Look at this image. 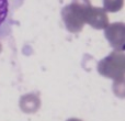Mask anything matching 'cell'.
<instances>
[{"instance_id":"1","label":"cell","mask_w":125,"mask_h":121,"mask_svg":"<svg viewBox=\"0 0 125 121\" xmlns=\"http://www.w3.org/2000/svg\"><path fill=\"white\" fill-rule=\"evenodd\" d=\"M24 3V0H0V40L12 33L14 15Z\"/></svg>"}]
</instances>
